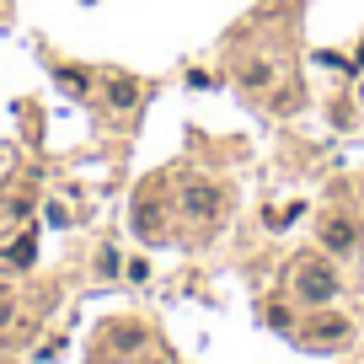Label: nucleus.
I'll return each instance as SVG.
<instances>
[{"label":"nucleus","mask_w":364,"mask_h":364,"mask_svg":"<svg viewBox=\"0 0 364 364\" xmlns=\"http://www.w3.org/2000/svg\"><path fill=\"white\" fill-rule=\"evenodd\" d=\"M215 204H220L215 188H209V182H193V193H188V209H193V215H209Z\"/></svg>","instance_id":"obj_1"},{"label":"nucleus","mask_w":364,"mask_h":364,"mask_svg":"<svg viewBox=\"0 0 364 364\" xmlns=\"http://www.w3.org/2000/svg\"><path fill=\"white\" fill-rule=\"evenodd\" d=\"M321 241H327V247H338V252H348V247H353V225H348V220H332V225L321 230Z\"/></svg>","instance_id":"obj_2"},{"label":"nucleus","mask_w":364,"mask_h":364,"mask_svg":"<svg viewBox=\"0 0 364 364\" xmlns=\"http://www.w3.org/2000/svg\"><path fill=\"white\" fill-rule=\"evenodd\" d=\"M113 102H118V107L134 102V80H113Z\"/></svg>","instance_id":"obj_3"}]
</instances>
